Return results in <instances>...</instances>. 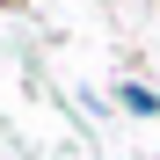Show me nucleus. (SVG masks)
<instances>
[{
    "label": "nucleus",
    "mask_w": 160,
    "mask_h": 160,
    "mask_svg": "<svg viewBox=\"0 0 160 160\" xmlns=\"http://www.w3.org/2000/svg\"><path fill=\"white\" fill-rule=\"evenodd\" d=\"M124 109H131V117H160V95H153V88H138V80H131V88H124Z\"/></svg>",
    "instance_id": "f257e3e1"
}]
</instances>
